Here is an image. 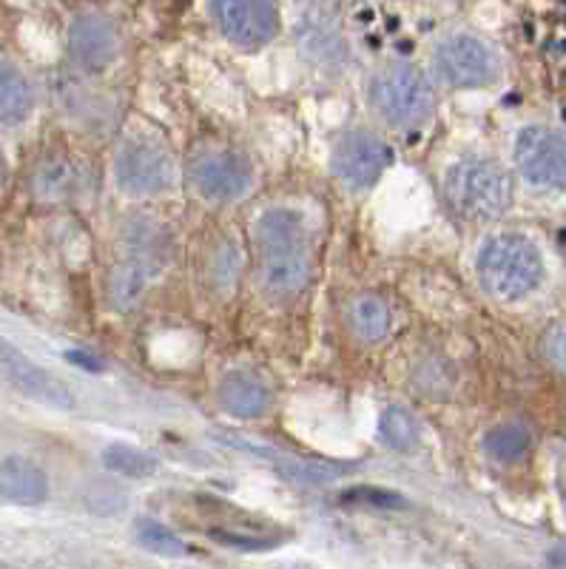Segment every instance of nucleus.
<instances>
[{
  "label": "nucleus",
  "instance_id": "nucleus-16",
  "mask_svg": "<svg viewBox=\"0 0 566 569\" xmlns=\"http://www.w3.org/2000/svg\"><path fill=\"white\" fill-rule=\"evenodd\" d=\"M86 186V169L83 162H78L71 154H49L38 162L32 177V188L38 200L43 202H60L83 191Z\"/></svg>",
  "mask_w": 566,
  "mask_h": 569
},
{
  "label": "nucleus",
  "instance_id": "nucleus-18",
  "mask_svg": "<svg viewBox=\"0 0 566 569\" xmlns=\"http://www.w3.org/2000/svg\"><path fill=\"white\" fill-rule=\"evenodd\" d=\"M34 91L27 74L9 60H0V126H20L32 114Z\"/></svg>",
  "mask_w": 566,
  "mask_h": 569
},
{
  "label": "nucleus",
  "instance_id": "nucleus-22",
  "mask_svg": "<svg viewBox=\"0 0 566 569\" xmlns=\"http://www.w3.org/2000/svg\"><path fill=\"white\" fill-rule=\"evenodd\" d=\"M103 465L117 476H126V479H149L157 470L155 456L129 445H111L103 453Z\"/></svg>",
  "mask_w": 566,
  "mask_h": 569
},
{
  "label": "nucleus",
  "instance_id": "nucleus-19",
  "mask_svg": "<svg viewBox=\"0 0 566 569\" xmlns=\"http://www.w3.org/2000/svg\"><path fill=\"white\" fill-rule=\"evenodd\" d=\"M348 328L354 330V337L365 345H376L390 333L393 313L387 302L374 293H359L348 302Z\"/></svg>",
  "mask_w": 566,
  "mask_h": 569
},
{
  "label": "nucleus",
  "instance_id": "nucleus-17",
  "mask_svg": "<svg viewBox=\"0 0 566 569\" xmlns=\"http://www.w3.org/2000/svg\"><path fill=\"white\" fill-rule=\"evenodd\" d=\"M160 273V268L149 259L131 253L129 259H122L111 268L109 273V305L120 313H131L135 308H140V302L146 299L151 279Z\"/></svg>",
  "mask_w": 566,
  "mask_h": 569
},
{
  "label": "nucleus",
  "instance_id": "nucleus-11",
  "mask_svg": "<svg viewBox=\"0 0 566 569\" xmlns=\"http://www.w3.org/2000/svg\"><path fill=\"white\" fill-rule=\"evenodd\" d=\"M0 376H3L18 393L38 401V405H46V408L54 410L75 408V396H71L69 385L60 382L58 376L43 370L38 362H32L23 350H18L12 342H7V339H0Z\"/></svg>",
  "mask_w": 566,
  "mask_h": 569
},
{
  "label": "nucleus",
  "instance_id": "nucleus-25",
  "mask_svg": "<svg viewBox=\"0 0 566 569\" xmlns=\"http://www.w3.org/2000/svg\"><path fill=\"white\" fill-rule=\"evenodd\" d=\"M341 498H361V501H370L374 507H405V498L401 496H393V492L385 490H365V487H359V490L348 492V496Z\"/></svg>",
  "mask_w": 566,
  "mask_h": 569
},
{
  "label": "nucleus",
  "instance_id": "nucleus-28",
  "mask_svg": "<svg viewBox=\"0 0 566 569\" xmlns=\"http://www.w3.org/2000/svg\"><path fill=\"white\" fill-rule=\"evenodd\" d=\"M564 516H566V490H564Z\"/></svg>",
  "mask_w": 566,
  "mask_h": 569
},
{
  "label": "nucleus",
  "instance_id": "nucleus-21",
  "mask_svg": "<svg viewBox=\"0 0 566 569\" xmlns=\"http://www.w3.org/2000/svg\"><path fill=\"white\" fill-rule=\"evenodd\" d=\"M421 427H418L416 416L401 405H390L379 419V439L381 445L396 450V453H407L418 445Z\"/></svg>",
  "mask_w": 566,
  "mask_h": 569
},
{
  "label": "nucleus",
  "instance_id": "nucleus-5",
  "mask_svg": "<svg viewBox=\"0 0 566 569\" xmlns=\"http://www.w3.org/2000/svg\"><path fill=\"white\" fill-rule=\"evenodd\" d=\"M433 66L450 89H487L502 74V60L496 49L478 34L467 32L438 40L433 49Z\"/></svg>",
  "mask_w": 566,
  "mask_h": 569
},
{
  "label": "nucleus",
  "instance_id": "nucleus-15",
  "mask_svg": "<svg viewBox=\"0 0 566 569\" xmlns=\"http://www.w3.org/2000/svg\"><path fill=\"white\" fill-rule=\"evenodd\" d=\"M49 496L43 467L27 456H9L0 461V498L14 507H38Z\"/></svg>",
  "mask_w": 566,
  "mask_h": 569
},
{
  "label": "nucleus",
  "instance_id": "nucleus-10",
  "mask_svg": "<svg viewBox=\"0 0 566 569\" xmlns=\"http://www.w3.org/2000/svg\"><path fill=\"white\" fill-rule=\"evenodd\" d=\"M222 38L242 49H259L279 32L277 0H208Z\"/></svg>",
  "mask_w": 566,
  "mask_h": 569
},
{
  "label": "nucleus",
  "instance_id": "nucleus-12",
  "mask_svg": "<svg viewBox=\"0 0 566 569\" xmlns=\"http://www.w3.org/2000/svg\"><path fill=\"white\" fill-rule=\"evenodd\" d=\"M297 46L319 71H341L350 63V43L339 20L325 9H310L297 20Z\"/></svg>",
  "mask_w": 566,
  "mask_h": 569
},
{
  "label": "nucleus",
  "instance_id": "nucleus-23",
  "mask_svg": "<svg viewBox=\"0 0 566 569\" xmlns=\"http://www.w3.org/2000/svg\"><path fill=\"white\" fill-rule=\"evenodd\" d=\"M137 538L142 541V547H149L151 552H160V556H186L188 552V547L180 541L177 532L162 527L160 521H151V518L137 521Z\"/></svg>",
  "mask_w": 566,
  "mask_h": 569
},
{
  "label": "nucleus",
  "instance_id": "nucleus-20",
  "mask_svg": "<svg viewBox=\"0 0 566 569\" xmlns=\"http://www.w3.org/2000/svg\"><path fill=\"white\" fill-rule=\"evenodd\" d=\"M533 430L522 421H504L484 436V453L496 465H518L533 450Z\"/></svg>",
  "mask_w": 566,
  "mask_h": 569
},
{
  "label": "nucleus",
  "instance_id": "nucleus-9",
  "mask_svg": "<svg viewBox=\"0 0 566 569\" xmlns=\"http://www.w3.org/2000/svg\"><path fill=\"white\" fill-rule=\"evenodd\" d=\"M188 182L202 200L234 202L254 182L251 162L231 149H202L188 162Z\"/></svg>",
  "mask_w": 566,
  "mask_h": 569
},
{
  "label": "nucleus",
  "instance_id": "nucleus-1",
  "mask_svg": "<svg viewBox=\"0 0 566 569\" xmlns=\"http://www.w3.org/2000/svg\"><path fill=\"white\" fill-rule=\"evenodd\" d=\"M254 242H257V271L262 291L274 302L299 297L314 277L302 213L294 208H270L254 226Z\"/></svg>",
  "mask_w": 566,
  "mask_h": 569
},
{
  "label": "nucleus",
  "instance_id": "nucleus-27",
  "mask_svg": "<svg viewBox=\"0 0 566 569\" xmlns=\"http://www.w3.org/2000/svg\"><path fill=\"white\" fill-rule=\"evenodd\" d=\"M7 182V160H3V151H0V186Z\"/></svg>",
  "mask_w": 566,
  "mask_h": 569
},
{
  "label": "nucleus",
  "instance_id": "nucleus-14",
  "mask_svg": "<svg viewBox=\"0 0 566 569\" xmlns=\"http://www.w3.org/2000/svg\"><path fill=\"white\" fill-rule=\"evenodd\" d=\"M270 385L257 370H231L219 382V405L237 419H259L270 408Z\"/></svg>",
  "mask_w": 566,
  "mask_h": 569
},
{
  "label": "nucleus",
  "instance_id": "nucleus-4",
  "mask_svg": "<svg viewBox=\"0 0 566 569\" xmlns=\"http://www.w3.org/2000/svg\"><path fill=\"white\" fill-rule=\"evenodd\" d=\"M370 106L393 129H418L430 123L438 98L430 78L413 63H387L370 80Z\"/></svg>",
  "mask_w": 566,
  "mask_h": 569
},
{
  "label": "nucleus",
  "instance_id": "nucleus-26",
  "mask_svg": "<svg viewBox=\"0 0 566 569\" xmlns=\"http://www.w3.org/2000/svg\"><path fill=\"white\" fill-rule=\"evenodd\" d=\"M549 563H555V567H566V543L564 547H555V552L549 556Z\"/></svg>",
  "mask_w": 566,
  "mask_h": 569
},
{
  "label": "nucleus",
  "instance_id": "nucleus-8",
  "mask_svg": "<svg viewBox=\"0 0 566 569\" xmlns=\"http://www.w3.org/2000/svg\"><path fill=\"white\" fill-rule=\"evenodd\" d=\"M393 162V149L379 134L365 129L341 134L330 154L334 177L350 191H365L381 180Z\"/></svg>",
  "mask_w": 566,
  "mask_h": 569
},
{
  "label": "nucleus",
  "instance_id": "nucleus-3",
  "mask_svg": "<svg viewBox=\"0 0 566 569\" xmlns=\"http://www.w3.org/2000/svg\"><path fill=\"white\" fill-rule=\"evenodd\" d=\"M445 194L464 220H498L513 206V177L487 157H464L445 177Z\"/></svg>",
  "mask_w": 566,
  "mask_h": 569
},
{
  "label": "nucleus",
  "instance_id": "nucleus-7",
  "mask_svg": "<svg viewBox=\"0 0 566 569\" xmlns=\"http://www.w3.org/2000/svg\"><path fill=\"white\" fill-rule=\"evenodd\" d=\"M515 169L535 191H566V134L549 126H527L515 137Z\"/></svg>",
  "mask_w": 566,
  "mask_h": 569
},
{
  "label": "nucleus",
  "instance_id": "nucleus-6",
  "mask_svg": "<svg viewBox=\"0 0 566 569\" xmlns=\"http://www.w3.org/2000/svg\"><path fill=\"white\" fill-rule=\"evenodd\" d=\"M117 186L131 197H155L175 186V157L151 137H131L117 149Z\"/></svg>",
  "mask_w": 566,
  "mask_h": 569
},
{
  "label": "nucleus",
  "instance_id": "nucleus-2",
  "mask_svg": "<svg viewBox=\"0 0 566 569\" xmlns=\"http://www.w3.org/2000/svg\"><path fill=\"white\" fill-rule=\"evenodd\" d=\"M476 268L484 291L502 302L529 297L544 279V257L522 233H498L484 242Z\"/></svg>",
  "mask_w": 566,
  "mask_h": 569
},
{
  "label": "nucleus",
  "instance_id": "nucleus-24",
  "mask_svg": "<svg viewBox=\"0 0 566 569\" xmlns=\"http://www.w3.org/2000/svg\"><path fill=\"white\" fill-rule=\"evenodd\" d=\"M540 356L553 373L566 379V322H553L540 333Z\"/></svg>",
  "mask_w": 566,
  "mask_h": 569
},
{
  "label": "nucleus",
  "instance_id": "nucleus-13",
  "mask_svg": "<svg viewBox=\"0 0 566 569\" xmlns=\"http://www.w3.org/2000/svg\"><path fill=\"white\" fill-rule=\"evenodd\" d=\"M120 52V38L117 29L106 14L83 12L71 20L69 27V54L75 66L83 71L109 69Z\"/></svg>",
  "mask_w": 566,
  "mask_h": 569
}]
</instances>
